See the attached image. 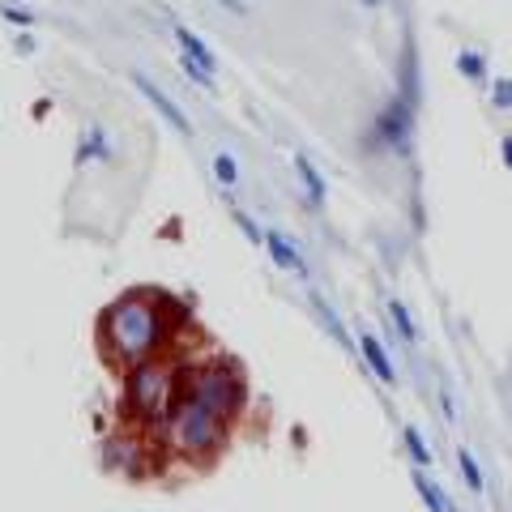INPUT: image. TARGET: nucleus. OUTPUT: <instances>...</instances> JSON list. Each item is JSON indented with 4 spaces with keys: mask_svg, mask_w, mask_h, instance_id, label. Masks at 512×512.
<instances>
[{
    "mask_svg": "<svg viewBox=\"0 0 512 512\" xmlns=\"http://www.w3.org/2000/svg\"><path fill=\"white\" fill-rule=\"evenodd\" d=\"M171 329L175 325L167 316V295L133 291L103 312V350L111 355V363L137 367L146 359H158Z\"/></svg>",
    "mask_w": 512,
    "mask_h": 512,
    "instance_id": "obj_1",
    "label": "nucleus"
},
{
    "mask_svg": "<svg viewBox=\"0 0 512 512\" xmlns=\"http://www.w3.org/2000/svg\"><path fill=\"white\" fill-rule=\"evenodd\" d=\"M180 397V372L171 359H146L137 367H128L124 380V410L128 419L141 427H163L167 414Z\"/></svg>",
    "mask_w": 512,
    "mask_h": 512,
    "instance_id": "obj_2",
    "label": "nucleus"
},
{
    "mask_svg": "<svg viewBox=\"0 0 512 512\" xmlns=\"http://www.w3.org/2000/svg\"><path fill=\"white\" fill-rule=\"evenodd\" d=\"M227 419L222 414H214L210 406H201V402H192V397H175V406L167 414V423H163V436L171 444V453H180L188 461H205V457H214L222 440H227Z\"/></svg>",
    "mask_w": 512,
    "mask_h": 512,
    "instance_id": "obj_3",
    "label": "nucleus"
},
{
    "mask_svg": "<svg viewBox=\"0 0 512 512\" xmlns=\"http://www.w3.org/2000/svg\"><path fill=\"white\" fill-rule=\"evenodd\" d=\"M180 393L192 397V402L210 406L214 414H222V419H235L239 410H244L248 402V384L244 376H239V367L227 363V359H205V363H192L188 372L180 376Z\"/></svg>",
    "mask_w": 512,
    "mask_h": 512,
    "instance_id": "obj_4",
    "label": "nucleus"
},
{
    "mask_svg": "<svg viewBox=\"0 0 512 512\" xmlns=\"http://www.w3.org/2000/svg\"><path fill=\"white\" fill-rule=\"evenodd\" d=\"M376 128H380V137L389 141L393 154H402V158L410 154V107L402 99H393L389 107L380 111V124Z\"/></svg>",
    "mask_w": 512,
    "mask_h": 512,
    "instance_id": "obj_5",
    "label": "nucleus"
},
{
    "mask_svg": "<svg viewBox=\"0 0 512 512\" xmlns=\"http://www.w3.org/2000/svg\"><path fill=\"white\" fill-rule=\"evenodd\" d=\"M133 86H137L141 94H146V99H150L158 111H163V120H171V128H175V133L192 137V124H188V116H184V111H180V103H175V99H171V94H167L163 86H154L146 73H133Z\"/></svg>",
    "mask_w": 512,
    "mask_h": 512,
    "instance_id": "obj_6",
    "label": "nucleus"
},
{
    "mask_svg": "<svg viewBox=\"0 0 512 512\" xmlns=\"http://www.w3.org/2000/svg\"><path fill=\"white\" fill-rule=\"evenodd\" d=\"M171 30H175V43H180V56H188L192 64H197V69H205V73H218V52L210 43H205L197 30H188L184 22H171Z\"/></svg>",
    "mask_w": 512,
    "mask_h": 512,
    "instance_id": "obj_7",
    "label": "nucleus"
},
{
    "mask_svg": "<svg viewBox=\"0 0 512 512\" xmlns=\"http://www.w3.org/2000/svg\"><path fill=\"white\" fill-rule=\"evenodd\" d=\"M359 355H363L367 367H372V376H376L380 384H397V367H393L389 350H384V342L376 338L372 329H359Z\"/></svg>",
    "mask_w": 512,
    "mask_h": 512,
    "instance_id": "obj_8",
    "label": "nucleus"
},
{
    "mask_svg": "<svg viewBox=\"0 0 512 512\" xmlns=\"http://www.w3.org/2000/svg\"><path fill=\"white\" fill-rule=\"evenodd\" d=\"M111 137H107V128L103 124H86L82 128V137H77V154H73V163L77 167H86V163H111Z\"/></svg>",
    "mask_w": 512,
    "mask_h": 512,
    "instance_id": "obj_9",
    "label": "nucleus"
},
{
    "mask_svg": "<svg viewBox=\"0 0 512 512\" xmlns=\"http://www.w3.org/2000/svg\"><path fill=\"white\" fill-rule=\"evenodd\" d=\"M265 248H269V256L282 265V269H295V274H308V261H303V252L286 239L282 231H265Z\"/></svg>",
    "mask_w": 512,
    "mask_h": 512,
    "instance_id": "obj_10",
    "label": "nucleus"
},
{
    "mask_svg": "<svg viewBox=\"0 0 512 512\" xmlns=\"http://www.w3.org/2000/svg\"><path fill=\"white\" fill-rule=\"evenodd\" d=\"M291 163H295V171H299V180H303V188H308V197H312V205H325V175L316 171V163L308 154H291Z\"/></svg>",
    "mask_w": 512,
    "mask_h": 512,
    "instance_id": "obj_11",
    "label": "nucleus"
},
{
    "mask_svg": "<svg viewBox=\"0 0 512 512\" xmlns=\"http://www.w3.org/2000/svg\"><path fill=\"white\" fill-rule=\"evenodd\" d=\"M414 491H419V500L427 504V512H453V504H448L444 487H440V483H431L423 470H414Z\"/></svg>",
    "mask_w": 512,
    "mask_h": 512,
    "instance_id": "obj_12",
    "label": "nucleus"
},
{
    "mask_svg": "<svg viewBox=\"0 0 512 512\" xmlns=\"http://www.w3.org/2000/svg\"><path fill=\"white\" fill-rule=\"evenodd\" d=\"M457 73L470 77L474 86H483L487 82V60H483V52H474V47H461V52H457Z\"/></svg>",
    "mask_w": 512,
    "mask_h": 512,
    "instance_id": "obj_13",
    "label": "nucleus"
},
{
    "mask_svg": "<svg viewBox=\"0 0 512 512\" xmlns=\"http://www.w3.org/2000/svg\"><path fill=\"white\" fill-rule=\"evenodd\" d=\"M389 316H393V329L397 333H402V338L410 342V346H419V325H414V316H410V308H406V303L402 299H389Z\"/></svg>",
    "mask_w": 512,
    "mask_h": 512,
    "instance_id": "obj_14",
    "label": "nucleus"
},
{
    "mask_svg": "<svg viewBox=\"0 0 512 512\" xmlns=\"http://www.w3.org/2000/svg\"><path fill=\"white\" fill-rule=\"evenodd\" d=\"M402 440H406V453H410L414 466H419V470H431V461H436V457H431V444L423 440V431H419V427H406V431H402Z\"/></svg>",
    "mask_w": 512,
    "mask_h": 512,
    "instance_id": "obj_15",
    "label": "nucleus"
},
{
    "mask_svg": "<svg viewBox=\"0 0 512 512\" xmlns=\"http://www.w3.org/2000/svg\"><path fill=\"white\" fill-rule=\"evenodd\" d=\"M214 175H218L222 188H235V184H239V163H235V154L218 150V154H214Z\"/></svg>",
    "mask_w": 512,
    "mask_h": 512,
    "instance_id": "obj_16",
    "label": "nucleus"
},
{
    "mask_svg": "<svg viewBox=\"0 0 512 512\" xmlns=\"http://www.w3.org/2000/svg\"><path fill=\"white\" fill-rule=\"evenodd\" d=\"M107 461H111V466H133V461H137V444L133 440H128V436H120V440H111L107 444Z\"/></svg>",
    "mask_w": 512,
    "mask_h": 512,
    "instance_id": "obj_17",
    "label": "nucleus"
},
{
    "mask_svg": "<svg viewBox=\"0 0 512 512\" xmlns=\"http://www.w3.org/2000/svg\"><path fill=\"white\" fill-rule=\"evenodd\" d=\"M457 466H461V478H466V487H470L474 495L483 491V470H478V461H474L470 448H461V453H457Z\"/></svg>",
    "mask_w": 512,
    "mask_h": 512,
    "instance_id": "obj_18",
    "label": "nucleus"
},
{
    "mask_svg": "<svg viewBox=\"0 0 512 512\" xmlns=\"http://www.w3.org/2000/svg\"><path fill=\"white\" fill-rule=\"evenodd\" d=\"M0 18H5L13 30H30L39 18H35V9H26V5H0Z\"/></svg>",
    "mask_w": 512,
    "mask_h": 512,
    "instance_id": "obj_19",
    "label": "nucleus"
},
{
    "mask_svg": "<svg viewBox=\"0 0 512 512\" xmlns=\"http://www.w3.org/2000/svg\"><path fill=\"white\" fill-rule=\"evenodd\" d=\"M312 303H316V312H320V316H325V325H329V333H333V338H338L342 346H350V338H346V329H342V320H338V312H333V308H329V303H325V299H320V295H312Z\"/></svg>",
    "mask_w": 512,
    "mask_h": 512,
    "instance_id": "obj_20",
    "label": "nucleus"
},
{
    "mask_svg": "<svg viewBox=\"0 0 512 512\" xmlns=\"http://www.w3.org/2000/svg\"><path fill=\"white\" fill-rule=\"evenodd\" d=\"M491 107L495 111H512V77H495L491 82Z\"/></svg>",
    "mask_w": 512,
    "mask_h": 512,
    "instance_id": "obj_21",
    "label": "nucleus"
},
{
    "mask_svg": "<svg viewBox=\"0 0 512 512\" xmlns=\"http://www.w3.org/2000/svg\"><path fill=\"white\" fill-rule=\"evenodd\" d=\"M235 222H239V231H244V239H248L252 248H265V227H256V222L244 210H235Z\"/></svg>",
    "mask_w": 512,
    "mask_h": 512,
    "instance_id": "obj_22",
    "label": "nucleus"
},
{
    "mask_svg": "<svg viewBox=\"0 0 512 512\" xmlns=\"http://www.w3.org/2000/svg\"><path fill=\"white\" fill-rule=\"evenodd\" d=\"M440 406H444V419L453 423L457 419V406H453V393H448V389H440Z\"/></svg>",
    "mask_w": 512,
    "mask_h": 512,
    "instance_id": "obj_23",
    "label": "nucleus"
},
{
    "mask_svg": "<svg viewBox=\"0 0 512 512\" xmlns=\"http://www.w3.org/2000/svg\"><path fill=\"white\" fill-rule=\"evenodd\" d=\"M30 52H35V43H30V35H22L18 39V56H30Z\"/></svg>",
    "mask_w": 512,
    "mask_h": 512,
    "instance_id": "obj_24",
    "label": "nucleus"
},
{
    "mask_svg": "<svg viewBox=\"0 0 512 512\" xmlns=\"http://www.w3.org/2000/svg\"><path fill=\"white\" fill-rule=\"evenodd\" d=\"M222 5H231V9L239 13V18H248V5H244V0H222Z\"/></svg>",
    "mask_w": 512,
    "mask_h": 512,
    "instance_id": "obj_25",
    "label": "nucleus"
},
{
    "mask_svg": "<svg viewBox=\"0 0 512 512\" xmlns=\"http://www.w3.org/2000/svg\"><path fill=\"white\" fill-rule=\"evenodd\" d=\"M500 150H504V167L512 171V137H504V146H500Z\"/></svg>",
    "mask_w": 512,
    "mask_h": 512,
    "instance_id": "obj_26",
    "label": "nucleus"
},
{
    "mask_svg": "<svg viewBox=\"0 0 512 512\" xmlns=\"http://www.w3.org/2000/svg\"><path fill=\"white\" fill-rule=\"evenodd\" d=\"M363 5H367V9H380V5H384V0H363Z\"/></svg>",
    "mask_w": 512,
    "mask_h": 512,
    "instance_id": "obj_27",
    "label": "nucleus"
}]
</instances>
